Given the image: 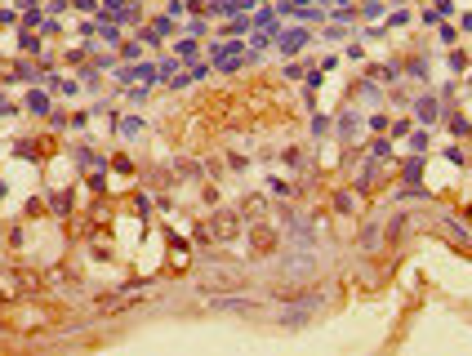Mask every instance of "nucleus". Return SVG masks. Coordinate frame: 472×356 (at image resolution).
Instances as JSON below:
<instances>
[{
	"label": "nucleus",
	"mask_w": 472,
	"mask_h": 356,
	"mask_svg": "<svg viewBox=\"0 0 472 356\" xmlns=\"http://www.w3.org/2000/svg\"><path fill=\"white\" fill-rule=\"evenodd\" d=\"M27 280H32V276H0V307L18 303V298H23L27 289H32V285H27Z\"/></svg>",
	"instance_id": "obj_1"
}]
</instances>
